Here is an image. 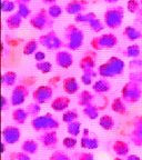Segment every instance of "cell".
Returning a JSON list of instances; mask_svg holds the SVG:
<instances>
[{
	"label": "cell",
	"mask_w": 142,
	"mask_h": 160,
	"mask_svg": "<svg viewBox=\"0 0 142 160\" xmlns=\"http://www.w3.org/2000/svg\"><path fill=\"white\" fill-rule=\"evenodd\" d=\"M125 61L119 57H111L105 63L100 65L98 73L101 78H113L120 76L125 71Z\"/></svg>",
	"instance_id": "6da1fadb"
},
{
	"label": "cell",
	"mask_w": 142,
	"mask_h": 160,
	"mask_svg": "<svg viewBox=\"0 0 142 160\" xmlns=\"http://www.w3.org/2000/svg\"><path fill=\"white\" fill-rule=\"evenodd\" d=\"M65 37H66V47L68 49L78 50L82 47L85 41V33L79 27H77L73 23H70L65 29Z\"/></svg>",
	"instance_id": "7a4b0ae2"
},
{
	"label": "cell",
	"mask_w": 142,
	"mask_h": 160,
	"mask_svg": "<svg viewBox=\"0 0 142 160\" xmlns=\"http://www.w3.org/2000/svg\"><path fill=\"white\" fill-rule=\"evenodd\" d=\"M125 9L121 6H115L107 9L103 13V22L110 29H118L122 25Z\"/></svg>",
	"instance_id": "3957f363"
},
{
	"label": "cell",
	"mask_w": 142,
	"mask_h": 160,
	"mask_svg": "<svg viewBox=\"0 0 142 160\" xmlns=\"http://www.w3.org/2000/svg\"><path fill=\"white\" fill-rule=\"evenodd\" d=\"M31 127L37 132H46L50 130H56L59 127V122L51 113H46L43 116L35 117L31 121Z\"/></svg>",
	"instance_id": "277c9868"
},
{
	"label": "cell",
	"mask_w": 142,
	"mask_h": 160,
	"mask_svg": "<svg viewBox=\"0 0 142 160\" xmlns=\"http://www.w3.org/2000/svg\"><path fill=\"white\" fill-rule=\"evenodd\" d=\"M122 99L128 105L137 103L142 97V88L141 85L133 81H128L121 89Z\"/></svg>",
	"instance_id": "5b68a950"
},
{
	"label": "cell",
	"mask_w": 142,
	"mask_h": 160,
	"mask_svg": "<svg viewBox=\"0 0 142 160\" xmlns=\"http://www.w3.org/2000/svg\"><path fill=\"white\" fill-rule=\"evenodd\" d=\"M30 25L37 30H45L53 27L55 19L50 17L48 13V10L40 9L38 12H36L32 17L30 18Z\"/></svg>",
	"instance_id": "8992f818"
},
{
	"label": "cell",
	"mask_w": 142,
	"mask_h": 160,
	"mask_svg": "<svg viewBox=\"0 0 142 160\" xmlns=\"http://www.w3.org/2000/svg\"><path fill=\"white\" fill-rule=\"evenodd\" d=\"M118 45V37L113 33H105V35L97 36L91 40V47L95 51L105 49H111Z\"/></svg>",
	"instance_id": "52a82bcc"
},
{
	"label": "cell",
	"mask_w": 142,
	"mask_h": 160,
	"mask_svg": "<svg viewBox=\"0 0 142 160\" xmlns=\"http://www.w3.org/2000/svg\"><path fill=\"white\" fill-rule=\"evenodd\" d=\"M38 41L40 45L47 48L48 50H60V48L63 46V41L58 37L55 30H51L49 32L40 36Z\"/></svg>",
	"instance_id": "ba28073f"
},
{
	"label": "cell",
	"mask_w": 142,
	"mask_h": 160,
	"mask_svg": "<svg viewBox=\"0 0 142 160\" xmlns=\"http://www.w3.org/2000/svg\"><path fill=\"white\" fill-rule=\"evenodd\" d=\"M53 88L51 86H39L36 88L32 92V99L35 102L42 105V103L49 102L52 99Z\"/></svg>",
	"instance_id": "9c48e42d"
},
{
	"label": "cell",
	"mask_w": 142,
	"mask_h": 160,
	"mask_svg": "<svg viewBox=\"0 0 142 160\" xmlns=\"http://www.w3.org/2000/svg\"><path fill=\"white\" fill-rule=\"evenodd\" d=\"M28 95H29V89L28 86L25 85H18L13 88L12 92H11V97H10V103L13 107H18L21 106L27 99Z\"/></svg>",
	"instance_id": "30bf717a"
},
{
	"label": "cell",
	"mask_w": 142,
	"mask_h": 160,
	"mask_svg": "<svg viewBox=\"0 0 142 160\" xmlns=\"http://www.w3.org/2000/svg\"><path fill=\"white\" fill-rule=\"evenodd\" d=\"M21 138V130L17 126H7L2 130L3 142L8 145H15Z\"/></svg>",
	"instance_id": "8fae6325"
},
{
	"label": "cell",
	"mask_w": 142,
	"mask_h": 160,
	"mask_svg": "<svg viewBox=\"0 0 142 160\" xmlns=\"http://www.w3.org/2000/svg\"><path fill=\"white\" fill-rule=\"evenodd\" d=\"M133 129L130 135V139L133 145L142 147V115L137 116L132 121Z\"/></svg>",
	"instance_id": "7c38bea8"
},
{
	"label": "cell",
	"mask_w": 142,
	"mask_h": 160,
	"mask_svg": "<svg viewBox=\"0 0 142 160\" xmlns=\"http://www.w3.org/2000/svg\"><path fill=\"white\" fill-rule=\"evenodd\" d=\"M56 63L62 69H68L73 65V56L67 50H59L56 53Z\"/></svg>",
	"instance_id": "4fadbf2b"
},
{
	"label": "cell",
	"mask_w": 142,
	"mask_h": 160,
	"mask_svg": "<svg viewBox=\"0 0 142 160\" xmlns=\"http://www.w3.org/2000/svg\"><path fill=\"white\" fill-rule=\"evenodd\" d=\"M39 140L43 147L48 148V149H53L58 145V135L56 130H50V131L41 133Z\"/></svg>",
	"instance_id": "5bb4252c"
},
{
	"label": "cell",
	"mask_w": 142,
	"mask_h": 160,
	"mask_svg": "<svg viewBox=\"0 0 142 160\" xmlns=\"http://www.w3.org/2000/svg\"><path fill=\"white\" fill-rule=\"evenodd\" d=\"M87 0H70L69 2L66 5L65 10L66 12L69 13V15L77 16L79 13H82V11L87 8Z\"/></svg>",
	"instance_id": "9a60e30c"
},
{
	"label": "cell",
	"mask_w": 142,
	"mask_h": 160,
	"mask_svg": "<svg viewBox=\"0 0 142 160\" xmlns=\"http://www.w3.org/2000/svg\"><path fill=\"white\" fill-rule=\"evenodd\" d=\"M95 66V52H88L86 56H83L80 59L79 68L82 70V72L85 71H93Z\"/></svg>",
	"instance_id": "2e32d148"
},
{
	"label": "cell",
	"mask_w": 142,
	"mask_h": 160,
	"mask_svg": "<svg viewBox=\"0 0 142 160\" xmlns=\"http://www.w3.org/2000/svg\"><path fill=\"white\" fill-rule=\"evenodd\" d=\"M70 102H71L70 98L66 97V96H59L51 101V108L57 112H61V111H65L66 109H68Z\"/></svg>",
	"instance_id": "e0dca14e"
},
{
	"label": "cell",
	"mask_w": 142,
	"mask_h": 160,
	"mask_svg": "<svg viewBox=\"0 0 142 160\" xmlns=\"http://www.w3.org/2000/svg\"><path fill=\"white\" fill-rule=\"evenodd\" d=\"M62 88L67 95H75L79 90V83L75 77H67L62 80Z\"/></svg>",
	"instance_id": "ac0fdd59"
},
{
	"label": "cell",
	"mask_w": 142,
	"mask_h": 160,
	"mask_svg": "<svg viewBox=\"0 0 142 160\" xmlns=\"http://www.w3.org/2000/svg\"><path fill=\"white\" fill-rule=\"evenodd\" d=\"M22 20L23 18L19 15L18 12L11 13L6 18V25H7L8 29L10 30H15V29H19L22 25Z\"/></svg>",
	"instance_id": "d6986e66"
},
{
	"label": "cell",
	"mask_w": 142,
	"mask_h": 160,
	"mask_svg": "<svg viewBox=\"0 0 142 160\" xmlns=\"http://www.w3.org/2000/svg\"><path fill=\"white\" fill-rule=\"evenodd\" d=\"M123 36L130 41H135L142 38V30L135 26H127L123 30Z\"/></svg>",
	"instance_id": "ffe728a7"
},
{
	"label": "cell",
	"mask_w": 142,
	"mask_h": 160,
	"mask_svg": "<svg viewBox=\"0 0 142 160\" xmlns=\"http://www.w3.org/2000/svg\"><path fill=\"white\" fill-rule=\"evenodd\" d=\"M92 89L97 93H105L111 89V83L105 78H101L99 80H95V82L92 85Z\"/></svg>",
	"instance_id": "44dd1931"
},
{
	"label": "cell",
	"mask_w": 142,
	"mask_h": 160,
	"mask_svg": "<svg viewBox=\"0 0 142 160\" xmlns=\"http://www.w3.org/2000/svg\"><path fill=\"white\" fill-rule=\"evenodd\" d=\"M111 110L118 115H125L127 113V103L122 99V97L115 98L111 102Z\"/></svg>",
	"instance_id": "7402d4cb"
},
{
	"label": "cell",
	"mask_w": 142,
	"mask_h": 160,
	"mask_svg": "<svg viewBox=\"0 0 142 160\" xmlns=\"http://www.w3.org/2000/svg\"><path fill=\"white\" fill-rule=\"evenodd\" d=\"M113 152L119 157H125L129 153V145L122 140H117L112 145Z\"/></svg>",
	"instance_id": "603a6c76"
},
{
	"label": "cell",
	"mask_w": 142,
	"mask_h": 160,
	"mask_svg": "<svg viewBox=\"0 0 142 160\" xmlns=\"http://www.w3.org/2000/svg\"><path fill=\"white\" fill-rule=\"evenodd\" d=\"M38 149H39V145L33 139L25 140L21 145V151L28 153V155H35V153H37Z\"/></svg>",
	"instance_id": "cb8c5ba5"
},
{
	"label": "cell",
	"mask_w": 142,
	"mask_h": 160,
	"mask_svg": "<svg viewBox=\"0 0 142 160\" xmlns=\"http://www.w3.org/2000/svg\"><path fill=\"white\" fill-rule=\"evenodd\" d=\"M93 99L95 97H93L92 92H90L89 90H82L78 97V105L85 108L89 105H92Z\"/></svg>",
	"instance_id": "d4e9b609"
},
{
	"label": "cell",
	"mask_w": 142,
	"mask_h": 160,
	"mask_svg": "<svg viewBox=\"0 0 142 160\" xmlns=\"http://www.w3.org/2000/svg\"><path fill=\"white\" fill-rule=\"evenodd\" d=\"M80 146L83 149L95 150L99 147V139L95 137H82L80 140Z\"/></svg>",
	"instance_id": "484cf974"
},
{
	"label": "cell",
	"mask_w": 142,
	"mask_h": 160,
	"mask_svg": "<svg viewBox=\"0 0 142 160\" xmlns=\"http://www.w3.org/2000/svg\"><path fill=\"white\" fill-rule=\"evenodd\" d=\"M29 117L27 110L22 108H17L12 111V120L18 125H23L27 121V118Z\"/></svg>",
	"instance_id": "4316f807"
},
{
	"label": "cell",
	"mask_w": 142,
	"mask_h": 160,
	"mask_svg": "<svg viewBox=\"0 0 142 160\" xmlns=\"http://www.w3.org/2000/svg\"><path fill=\"white\" fill-rule=\"evenodd\" d=\"M38 47H39V41L36 39H30L29 41L25 43L22 49V52L25 56H31L35 55L38 51Z\"/></svg>",
	"instance_id": "83f0119b"
},
{
	"label": "cell",
	"mask_w": 142,
	"mask_h": 160,
	"mask_svg": "<svg viewBox=\"0 0 142 160\" xmlns=\"http://www.w3.org/2000/svg\"><path fill=\"white\" fill-rule=\"evenodd\" d=\"M99 125L102 129L111 130L115 127V119H113V117H111L110 115H103L99 118Z\"/></svg>",
	"instance_id": "f1b7e54d"
},
{
	"label": "cell",
	"mask_w": 142,
	"mask_h": 160,
	"mask_svg": "<svg viewBox=\"0 0 142 160\" xmlns=\"http://www.w3.org/2000/svg\"><path fill=\"white\" fill-rule=\"evenodd\" d=\"M99 111H100V109L97 106L93 105V103L83 108V115L87 118H89L90 120L98 119V117H99Z\"/></svg>",
	"instance_id": "f546056e"
},
{
	"label": "cell",
	"mask_w": 142,
	"mask_h": 160,
	"mask_svg": "<svg viewBox=\"0 0 142 160\" xmlns=\"http://www.w3.org/2000/svg\"><path fill=\"white\" fill-rule=\"evenodd\" d=\"M17 72L15 71H6L2 75V83L7 87H12L16 85V81H17Z\"/></svg>",
	"instance_id": "4dcf8cb0"
},
{
	"label": "cell",
	"mask_w": 142,
	"mask_h": 160,
	"mask_svg": "<svg viewBox=\"0 0 142 160\" xmlns=\"http://www.w3.org/2000/svg\"><path fill=\"white\" fill-rule=\"evenodd\" d=\"M97 18V15L95 12H88V13H79L76 16L75 21L78 23H88L89 25L90 21Z\"/></svg>",
	"instance_id": "1f68e13d"
},
{
	"label": "cell",
	"mask_w": 142,
	"mask_h": 160,
	"mask_svg": "<svg viewBox=\"0 0 142 160\" xmlns=\"http://www.w3.org/2000/svg\"><path fill=\"white\" fill-rule=\"evenodd\" d=\"M125 56L128 58H138L141 53V49L138 45H130L129 47H127V49L125 50Z\"/></svg>",
	"instance_id": "d6a6232c"
},
{
	"label": "cell",
	"mask_w": 142,
	"mask_h": 160,
	"mask_svg": "<svg viewBox=\"0 0 142 160\" xmlns=\"http://www.w3.org/2000/svg\"><path fill=\"white\" fill-rule=\"evenodd\" d=\"M77 119H78V112L73 109L67 110L62 115V121L65 123H68V125L73 122V121H77Z\"/></svg>",
	"instance_id": "836d02e7"
},
{
	"label": "cell",
	"mask_w": 142,
	"mask_h": 160,
	"mask_svg": "<svg viewBox=\"0 0 142 160\" xmlns=\"http://www.w3.org/2000/svg\"><path fill=\"white\" fill-rule=\"evenodd\" d=\"M67 131L70 136L72 137H77L79 136L80 131H81V122L80 121H73V122L69 123L67 127Z\"/></svg>",
	"instance_id": "e575fe53"
},
{
	"label": "cell",
	"mask_w": 142,
	"mask_h": 160,
	"mask_svg": "<svg viewBox=\"0 0 142 160\" xmlns=\"http://www.w3.org/2000/svg\"><path fill=\"white\" fill-rule=\"evenodd\" d=\"M18 6V11L22 18H28L30 15H31V9H30L29 5L28 3H23V2H16Z\"/></svg>",
	"instance_id": "d590c367"
},
{
	"label": "cell",
	"mask_w": 142,
	"mask_h": 160,
	"mask_svg": "<svg viewBox=\"0 0 142 160\" xmlns=\"http://www.w3.org/2000/svg\"><path fill=\"white\" fill-rule=\"evenodd\" d=\"M89 26H90V28L95 31V32H101L103 29H105V22H103L102 20L101 19H99V18H95L93 20H91L90 21V23H89Z\"/></svg>",
	"instance_id": "8d00e7d4"
},
{
	"label": "cell",
	"mask_w": 142,
	"mask_h": 160,
	"mask_svg": "<svg viewBox=\"0 0 142 160\" xmlns=\"http://www.w3.org/2000/svg\"><path fill=\"white\" fill-rule=\"evenodd\" d=\"M36 68L39 70L41 73H49L51 70H52V63L50 62V61H41V62H37L36 63Z\"/></svg>",
	"instance_id": "74e56055"
},
{
	"label": "cell",
	"mask_w": 142,
	"mask_h": 160,
	"mask_svg": "<svg viewBox=\"0 0 142 160\" xmlns=\"http://www.w3.org/2000/svg\"><path fill=\"white\" fill-rule=\"evenodd\" d=\"M97 76V72H95V70L93 71H85L82 72V76H81V81L85 86H90L92 85V81H93V78Z\"/></svg>",
	"instance_id": "f35d334b"
},
{
	"label": "cell",
	"mask_w": 142,
	"mask_h": 160,
	"mask_svg": "<svg viewBox=\"0 0 142 160\" xmlns=\"http://www.w3.org/2000/svg\"><path fill=\"white\" fill-rule=\"evenodd\" d=\"M62 11L63 9L60 7L59 5H51L49 8H48V13L50 15V17L56 19V18H59L60 16L62 15Z\"/></svg>",
	"instance_id": "ab89813d"
},
{
	"label": "cell",
	"mask_w": 142,
	"mask_h": 160,
	"mask_svg": "<svg viewBox=\"0 0 142 160\" xmlns=\"http://www.w3.org/2000/svg\"><path fill=\"white\" fill-rule=\"evenodd\" d=\"M141 8V2L138 0H129L127 2V9L130 13H138Z\"/></svg>",
	"instance_id": "60d3db41"
},
{
	"label": "cell",
	"mask_w": 142,
	"mask_h": 160,
	"mask_svg": "<svg viewBox=\"0 0 142 160\" xmlns=\"http://www.w3.org/2000/svg\"><path fill=\"white\" fill-rule=\"evenodd\" d=\"M27 112L29 116H33V117H38V115L40 113V110H41V108H40V105L37 102H35L33 101L32 103H30L29 106L27 107Z\"/></svg>",
	"instance_id": "b9f144b4"
},
{
	"label": "cell",
	"mask_w": 142,
	"mask_h": 160,
	"mask_svg": "<svg viewBox=\"0 0 142 160\" xmlns=\"http://www.w3.org/2000/svg\"><path fill=\"white\" fill-rule=\"evenodd\" d=\"M77 139L76 137H72V136H69V137H66L65 139L62 140V145L66 149H73V148L77 146Z\"/></svg>",
	"instance_id": "7bdbcfd3"
},
{
	"label": "cell",
	"mask_w": 142,
	"mask_h": 160,
	"mask_svg": "<svg viewBox=\"0 0 142 160\" xmlns=\"http://www.w3.org/2000/svg\"><path fill=\"white\" fill-rule=\"evenodd\" d=\"M1 8H2L3 12H12L16 9V2H13L11 0H2Z\"/></svg>",
	"instance_id": "ee69618b"
},
{
	"label": "cell",
	"mask_w": 142,
	"mask_h": 160,
	"mask_svg": "<svg viewBox=\"0 0 142 160\" xmlns=\"http://www.w3.org/2000/svg\"><path fill=\"white\" fill-rule=\"evenodd\" d=\"M49 160H70V158L66 152L57 150V151H53V152L51 153Z\"/></svg>",
	"instance_id": "f6af8a7d"
},
{
	"label": "cell",
	"mask_w": 142,
	"mask_h": 160,
	"mask_svg": "<svg viewBox=\"0 0 142 160\" xmlns=\"http://www.w3.org/2000/svg\"><path fill=\"white\" fill-rule=\"evenodd\" d=\"M9 158L11 160H31L30 159V155L23 152V151H19V152H12L10 153Z\"/></svg>",
	"instance_id": "bcb514c9"
},
{
	"label": "cell",
	"mask_w": 142,
	"mask_h": 160,
	"mask_svg": "<svg viewBox=\"0 0 142 160\" xmlns=\"http://www.w3.org/2000/svg\"><path fill=\"white\" fill-rule=\"evenodd\" d=\"M130 81L137 82L139 85H142V71H137L130 75Z\"/></svg>",
	"instance_id": "7dc6e473"
},
{
	"label": "cell",
	"mask_w": 142,
	"mask_h": 160,
	"mask_svg": "<svg viewBox=\"0 0 142 160\" xmlns=\"http://www.w3.org/2000/svg\"><path fill=\"white\" fill-rule=\"evenodd\" d=\"M78 160H95V157L91 152H81L78 156Z\"/></svg>",
	"instance_id": "c3c4849f"
},
{
	"label": "cell",
	"mask_w": 142,
	"mask_h": 160,
	"mask_svg": "<svg viewBox=\"0 0 142 160\" xmlns=\"http://www.w3.org/2000/svg\"><path fill=\"white\" fill-rule=\"evenodd\" d=\"M33 57H35V60L37 62H41V61H45L46 60V53L43 51H39L38 50L37 52L33 55Z\"/></svg>",
	"instance_id": "681fc988"
},
{
	"label": "cell",
	"mask_w": 142,
	"mask_h": 160,
	"mask_svg": "<svg viewBox=\"0 0 142 160\" xmlns=\"http://www.w3.org/2000/svg\"><path fill=\"white\" fill-rule=\"evenodd\" d=\"M7 105H8L7 97H5V96H2V97H1V109L5 110L6 108H7Z\"/></svg>",
	"instance_id": "f907efd6"
},
{
	"label": "cell",
	"mask_w": 142,
	"mask_h": 160,
	"mask_svg": "<svg viewBox=\"0 0 142 160\" xmlns=\"http://www.w3.org/2000/svg\"><path fill=\"white\" fill-rule=\"evenodd\" d=\"M125 160H141V159H140V157L137 155H129L125 158Z\"/></svg>",
	"instance_id": "816d5d0a"
},
{
	"label": "cell",
	"mask_w": 142,
	"mask_h": 160,
	"mask_svg": "<svg viewBox=\"0 0 142 160\" xmlns=\"http://www.w3.org/2000/svg\"><path fill=\"white\" fill-rule=\"evenodd\" d=\"M43 3H49L50 6L51 5H55L56 2H57V0H41Z\"/></svg>",
	"instance_id": "f5cc1de1"
},
{
	"label": "cell",
	"mask_w": 142,
	"mask_h": 160,
	"mask_svg": "<svg viewBox=\"0 0 142 160\" xmlns=\"http://www.w3.org/2000/svg\"><path fill=\"white\" fill-rule=\"evenodd\" d=\"M30 1L31 0H16V2H23V3H28V5H29Z\"/></svg>",
	"instance_id": "db71d44e"
},
{
	"label": "cell",
	"mask_w": 142,
	"mask_h": 160,
	"mask_svg": "<svg viewBox=\"0 0 142 160\" xmlns=\"http://www.w3.org/2000/svg\"><path fill=\"white\" fill-rule=\"evenodd\" d=\"M89 130L88 129H85L83 130V137H89Z\"/></svg>",
	"instance_id": "11a10c76"
},
{
	"label": "cell",
	"mask_w": 142,
	"mask_h": 160,
	"mask_svg": "<svg viewBox=\"0 0 142 160\" xmlns=\"http://www.w3.org/2000/svg\"><path fill=\"white\" fill-rule=\"evenodd\" d=\"M105 1L108 3H115V2H118L119 0H105Z\"/></svg>",
	"instance_id": "9f6ffc18"
},
{
	"label": "cell",
	"mask_w": 142,
	"mask_h": 160,
	"mask_svg": "<svg viewBox=\"0 0 142 160\" xmlns=\"http://www.w3.org/2000/svg\"><path fill=\"white\" fill-rule=\"evenodd\" d=\"M5 150H6V148H5V142H2V151H1V152H5Z\"/></svg>",
	"instance_id": "6f0895ef"
},
{
	"label": "cell",
	"mask_w": 142,
	"mask_h": 160,
	"mask_svg": "<svg viewBox=\"0 0 142 160\" xmlns=\"http://www.w3.org/2000/svg\"><path fill=\"white\" fill-rule=\"evenodd\" d=\"M140 2H141V7H142V0H141V1H140Z\"/></svg>",
	"instance_id": "680465c9"
}]
</instances>
